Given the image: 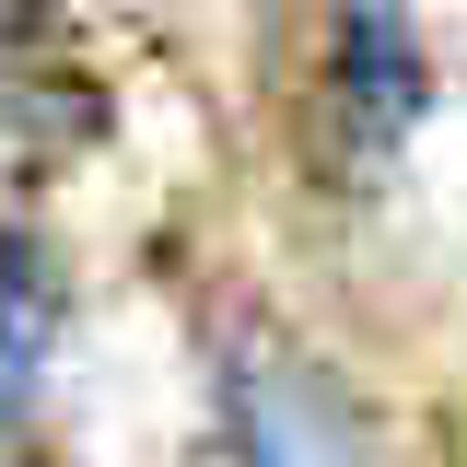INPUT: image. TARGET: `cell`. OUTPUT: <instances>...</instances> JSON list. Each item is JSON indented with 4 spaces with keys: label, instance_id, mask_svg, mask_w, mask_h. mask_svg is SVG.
Masks as SVG:
<instances>
[{
    "label": "cell",
    "instance_id": "277c9868",
    "mask_svg": "<svg viewBox=\"0 0 467 467\" xmlns=\"http://www.w3.org/2000/svg\"><path fill=\"white\" fill-rule=\"evenodd\" d=\"M47 339H58V292H47V269L24 257V234H0V409L36 386Z\"/></svg>",
    "mask_w": 467,
    "mask_h": 467
},
{
    "label": "cell",
    "instance_id": "7a4b0ae2",
    "mask_svg": "<svg viewBox=\"0 0 467 467\" xmlns=\"http://www.w3.org/2000/svg\"><path fill=\"white\" fill-rule=\"evenodd\" d=\"M339 106L362 140H398L409 117L432 106V70H420V36L398 24V0H350L339 24Z\"/></svg>",
    "mask_w": 467,
    "mask_h": 467
},
{
    "label": "cell",
    "instance_id": "3957f363",
    "mask_svg": "<svg viewBox=\"0 0 467 467\" xmlns=\"http://www.w3.org/2000/svg\"><path fill=\"white\" fill-rule=\"evenodd\" d=\"M234 432H245V467H362L350 420L316 398V386H292V374H257V386L234 398Z\"/></svg>",
    "mask_w": 467,
    "mask_h": 467
},
{
    "label": "cell",
    "instance_id": "6da1fadb",
    "mask_svg": "<svg viewBox=\"0 0 467 467\" xmlns=\"http://www.w3.org/2000/svg\"><path fill=\"white\" fill-rule=\"evenodd\" d=\"M94 129H106V106H94V82L47 47V24H0V175L36 187V175H58Z\"/></svg>",
    "mask_w": 467,
    "mask_h": 467
}]
</instances>
